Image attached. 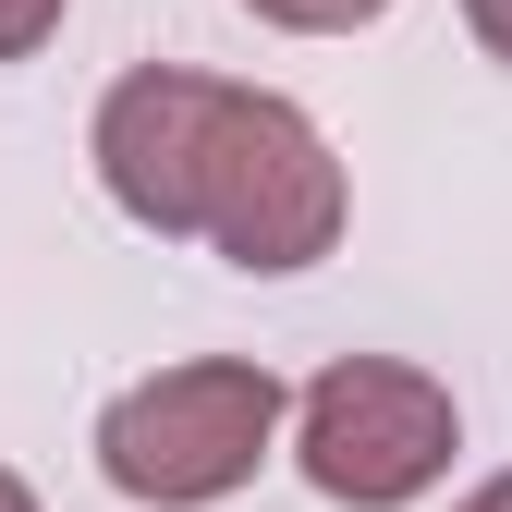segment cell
Returning a JSON list of instances; mask_svg holds the SVG:
<instances>
[{"label":"cell","instance_id":"cell-1","mask_svg":"<svg viewBox=\"0 0 512 512\" xmlns=\"http://www.w3.org/2000/svg\"><path fill=\"white\" fill-rule=\"evenodd\" d=\"M86 147H98V183L135 232L220 244L256 281L317 269L342 244V159L269 86H220V74H183V61H147V74H122L98 98Z\"/></svg>","mask_w":512,"mask_h":512},{"label":"cell","instance_id":"cell-2","mask_svg":"<svg viewBox=\"0 0 512 512\" xmlns=\"http://www.w3.org/2000/svg\"><path fill=\"white\" fill-rule=\"evenodd\" d=\"M281 415H293V391L256 354L159 366V378H135V391L98 415V476L122 500H147V512H208V500H232L256 464H269Z\"/></svg>","mask_w":512,"mask_h":512},{"label":"cell","instance_id":"cell-3","mask_svg":"<svg viewBox=\"0 0 512 512\" xmlns=\"http://www.w3.org/2000/svg\"><path fill=\"white\" fill-rule=\"evenodd\" d=\"M452 452H464L452 391H439L427 366H391V354L317 366L305 403H293V464H305L317 500H342V512H403V500H427L439 476H452Z\"/></svg>","mask_w":512,"mask_h":512},{"label":"cell","instance_id":"cell-4","mask_svg":"<svg viewBox=\"0 0 512 512\" xmlns=\"http://www.w3.org/2000/svg\"><path fill=\"white\" fill-rule=\"evenodd\" d=\"M256 25H281V37H354V25H378L391 0H244Z\"/></svg>","mask_w":512,"mask_h":512},{"label":"cell","instance_id":"cell-5","mask_svg":"<svg viewBox=\"0 0 512 512\" xmlns=\"http://www.w3.org/2000/svg\"><path fill=\"white\" fill-rule=\"evenodd\" d=\"M49 37H61V0H0V61H25Z\"/></svg>","mask_w":512,"mask_h":512},{"label":"cell","instance_id":"cell-6","mask_svg":"<svg viewBox=\"0 0 512 512\" xmlns=\"http://www.w3.org/2000/svg\"><path fill=\"white\" fill-rule=\"evenodd\" d=\"M464 25H476L488 61H512V0H464Z\"/></svg>","mask_w":512,"mask_h":512},{"label":"cell","instance_id":"cell-7","mask_svg":"<svg viewBox=\"0 0 512 512\" xmlns=\"http://www.w3.org/2000/svg\"><path fill=\"white\" fill-rule=\"evenodd\" d=\"M452 512H512V476H488V488H464Z\"/></svg>","mask_w":512,"mask_h":512},{"label":"cell","instance_id":"cell-8","mask_svg":"<svg viewBox=\"0 0 512 512\" xmlns=\"http://www.w3.org/2000/svg\"><path fill=\"white\" fill-rule=\"evenodd\" d=\"M0 512H37V488H25V476H13V464H0Z\"/></svg>","mask_w":512,"mask_h":512}]
</instances>
